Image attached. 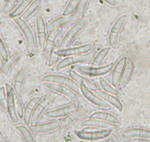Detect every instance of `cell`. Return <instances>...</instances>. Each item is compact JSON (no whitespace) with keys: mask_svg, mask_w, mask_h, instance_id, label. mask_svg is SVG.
<instances>
[{"mask_svg":"<svg viewBox=\"0 0 150 142\" xmlns=\"http://www.w3.org/2000/svg\"><path fill=\"white\" fill-rule=\"evenodd\" d=\"M89 19L88 18H81L77 22H74V24L70 27L69 30L64 35V37L62 39L59 49H65L69 47L72 44L75 39L78 37L80 32L88 24Z\"/></svg>","mask_w":150,"mask_h":142,"instance_id":"1","label":"cell"},{"mask_svg":"<svg viewBox=\"0 0 150 142\" xmlns=\"http://www.w3.org/2000/svg\"><path fill=\"white\" fill-rule=\"evenodd\" d=\"M41 82H54V83L64 85V86L68 87L71 88L73 91H74L77 95H80V96L82 95L81 91H80V86L71 77H67V76L60 74H47L41 78Z\"/></svg>","mask_w":150,"mask_h":142,"instance_id":"2","label":"cell"},{"mask_svg":"<svg viewBox=\"0 0 150 142\" xmlns=\"http://www.w3.org/2000/svg\"><path fill=\"white\" fill-rule=\"evenodd\" d=\"M127 19V16L126 14L120 16L111 27L109 36H108V42H109L110 47L113 50H116L118 48L120 33L125 26Z\"/></svg>","mask_w":150,"mask_h":142,"instance_id":"3","label":"cell"},{"mask_svg":"<svg viewBox=\"0 0 150 142\" xmlns=\"http://www.w3.org/2000/svg\"><path fill=\"white\" fill-rule=\"evenodd\" d=\"M93 130H91V127L83 129L81 131L77 133L78 138L83 141H97L105 139L110 135L112 131L107 129H100L93 127Z\"/></svg>","mask_w":150,"mask_h":142,"instance_id":"4","label":"cell"},{"mask_svg":"<svg viewBox=\"0 0 150 142\" xmlns=\"http://www.w3.org/2000/svg\"><path fill=\"white\" fill-rule=\"evenodd\" d=\"M13 20L15 22V24L18 26V28L20 29L24 39H25L27 50L29 51H32L35 48L36 42L34 33H33L30 26L27 24L26 20L23 19L21 16L16 17V18L13 19Z\"/></svg>","mask_w":150,"mask_h":142,"instance_id":"5","label":"cell"},{"mask_svg":"<svg viewBox=\"0 0 150 142\" xmlns=\"http://www.w3.org/2000/svg\"><path fill=\"white\" fill-rule=\"evenodd\" d=\"M56 98H57V94L55 93H49L44 98H41L33 111L31 118V124L34 125L37 124L42 114L44 113L46 110L54 102Z\"/></svg>","mask_w":150,"mask_h":142,"instance_id":"6","label":"cell"},{"mask_svg":"<svg viewBox=\"0 0 150 142\" xmlns=\"http://www.w3.org/2000/svg\"><path fill=\"white\" fill-rule=\"evenodd\" d=\"M93 56L88 53L82 55H74V56H69L63 58V59L60 60L57 63L56 70H61L65 69L69 66L74 65H78V64L86 63L92 61Z\"/></svg>","mask_w":150,"mask_h":142,"instance_id":"7","label":"cell"},{"mask_svg":"<svg viewBox=\"0 0 150 142\" xmlns=\"http://www.w3.org/2000/svg\"><path fill=\"white\" fill-rule=\"evenodd\" d=\"M5 88L7 92V112L12 122L18 124L19 122V117L16 110L15 96L16 93L13 87L9 84H5Z\"/></svg>","mask_w":150,"mask_h":142,"instance_id":"8","label":"cell"},{"mask_svg":"<svg viewBox=\"0 0 150 142\" xmlns=\"http://www.w3.org/2000/svg\"><path fill=\"white\" fill-rule=\"evenodd\" d=\"M95 47L94 43L89 42L81 45L76 46L73 47H67L65 49H58L57 51V54L60 57H66L69 56L74 55H82L88 53L93 50Z\"/></svg>","mask_w":150,"mask_h":142,"instance_id":"9","label":"cell"},{"mask_svg":"<svg viewBox=\"0 0 150 142\" xmlns=\"http://www.w3.org/2000/svg\"><path fill=\"white\" fill-rule=\"evenodd\" d=\"M43 86L49 90H51L52 91H54V93L61 94L64 95L67 98H69L71 101H78V97L77 93L74 91L72 90L71 88L64 85H60V84L54 83V82H42Z\"/></svg>","mask_w":150,"mask_h":142,"instance_id":"10","label":"cell"},{"mask_svg":"<svg viewBox=\"0 0 150 142\" xmlns=\"http://www.w3.org/2000/svg\"><path fill=\"white\" fill-rule=\"evenodd\" d=\"M114 66L113 63H110L108 65H105V66H99V67H87L80 66L77 67V70L80 71V73L89 76V77H98V76H103L105 75L108 74V73L112 71V68Z\"/></svg>","mask_w":150,"mask_h":142,"instance_id":"11","label":"cell"},{"mask_svg":"<svg viewBox=\"0 0 150 142\" xmlns=\"http://www.w3.org/2000/svg\"><path fill=\"white\" fill-rule=\"evenodd\" d=\"M80 91H81L82 95L93 105L99 107L100 108H104V109H108V108H111V105L108 102H107L105 100L101 98L97 94L94 93L93 91L91 90L88 89L85 86H80Z\"/></svg>","mask_w":150,"mask_h":142,"instance_id":"12","label":"cell"},{"mask_svg":"<svg viewBox=\"0 0 150 142\" xmlns=\"http://www.w3.org/2000/svg\"><path fill=\"white\" fill-rule=\"evenodd\" d=\"M79 102L77 101H71V103L68 105L64 106L63 108H57V109L51 110L50 111L44 113V115L49 118H63L71 113L74 112L78 109Z\"/></svg>","mask_w":150,"mask_h":142,"instance_id":"13","label":"cell"},{"mask_svg":"<svg viewBox=\"0 0 150 142\" xmlns=\"http://www.w3.org/2000/svg\"><path fill=\"white\" fill-rule=\"evenodd\" d=\"M36 32H37L38 43L40 49L43 50L45 45L46 39L47 37V25L44 20V16L41 14H38L35 17Z\"/></svg>","mask_w":150,"mask_h":142,"instance_id":"14","label":"cell"},{"mask_svg":"<svg viewBox=\"0 0 150 142\" xmlns=\"http://www.w3.org/2000/svg\"><path fill=\"white\" fill-rule=\"evenodd\" d=\"M61 119H55L49 122L43 123L39 124H34L29 127L32 133L35 134H44V133H51L59 129Z\"/></svg>","mask_w":150,"mask_h":142,"instance_id":"15","label":"cell"},{"mask_svg":"<svg viewBox=\"0 0 150 142\" xmlns=\"http://www.w3.org/2000/svg\"><path fill=\"white\" fill-rule=\"evenodd\" d=\"M80 126L83 127H95V128L107 129V130H110L116 133H117L118 132L116 124L108 122V121H103V120L96 119V118H88V119L84 120L81 122Z\"/></svg>","mask_w":150,"mask_h":142,"instance_id":"16","label":"cell"},{"mask_svg":"<svg viewBox=\"0 0 150 142\" xmlns=\"http://www.w3.org/2000/svg\"><path fill=\"white\" fill-rule=\"evenodd\" d=\"M129 138L150 139V130L143 128H129L125 130L121 135L120 140Z\"/></svg>","mask_w":150,"mask_h":142,"instance_id":"17","label":"cell"},{"mask_svg":"<svg viewBox=\"0 0 150 142\" xmlns=\"http://www.w3.org/2000/svg\"><path fill=\"white\" fill-rule=\"evenodd\" d=\"M61 27H57V28H54L50 30V33L47 35V39H46L45 45L43 49L44 56L47 58H49L54 46L56 45V41L58 38L59 35L61 33Z\"/></svg>","mask_w":150,"mask_h":142,"instance_id":"18","label":"cell"},{"mask_svg":"<svg viewBox=\"0 0 150 142\" xmlns=\"http://www.w3.org/2000/svg\"><path fill=\"white\" fill-rule=\"evenodd\" d=\"M86 113H87V110L86 109H77L74 111V112L71 113L70 114L67 115L66 116L63 117V118H62L61 121H60L59 130H61V131L66 130L74 121H77L79 118L83 117Z\"/></svg>","mask_w":150,"mask_h":142,"instance_id":"19","label":"cell"},{"mask_svg":"<svg viewBox=\"0 0 150 142\" xmlns=\"http://www.w3.org/2000/svg\"><path fill=\"white\" fill-rule=\"evenodd\" d=\"M30 72V70L27 67H24L20 70L16 75L13 80V89L16 94L18 97L21 98L23 95V89H24V81H25L26 76Z\"/></svg>","mask_w":150,"mask_h":142,"instance_id":"20","label":"cell"},{"mask_svg":"<svg viewBox=\"0 0 150 142\" xmlns=\"http://www.w3.org/2000/svg\"><path fill=\"white\" fill-rule=\"evenodd\" d=\"M127 59V58L126 56L122 57L116 62V64L112 68V75H111V85L115 87H118L119 81L122 77L124 68H125V64H126Z\"/></svg>","mask_w":150,"mask_h":142,"instance_id":"21","label":"cell"},{"mask_svg":"<svg viewBox=\"0 0 150 142\" xmlns=\"http://www.w3.org/2000/svg\"><path fill=\"white\" fill-rule=\"evenodd\" d=\"M80 19L78 16L76 14H71V15L64 16L62 15L61 16L57 17V19L52 21L50 24L47 25V30H52L54 28H57V27H62L63 26L66 25L71 23H74Z\"/></svg>","mask_w":150,"mask_h":142,"instance_id":"22","label":"cell"},{"mask_svg":"<svg viewBox=\"0 0 150 142\" xmlns=\"http://www.w3.org/2000/svg\"><path fill=\"white\" fill-rule=\"evenodd\" d=\"M69 76H70L75 82H77L80 86L86 87L91 90L93 92H96V91L99 90L98 85H96L94 82H91V81L89 80L87 78L81 76L80 73H78L77 72H76V71L70 70L69 71Z\"/></svg>","mask_w":150,"mask_h":142,"instance_id":"23","label":"cell"},{"mask_svg":"<svg viewBox=\"0 0 150 142\" xmlns=\"http://www.w3.org/2000/svg\"><path fill=\"white\" fill-rule=\"evenodd\" d=\"M41 99V97L40 96L33 97V98H32L31 99L27 102L26 107H24L23 121H24V124H25V125L29 126L30 124H31V118L33 113V111H34L37 104L39 102V101Z\"/></svg>","mask_w":150,"mask_h":142,"instance_id":"24","label":"cell"},{"mask_svg":"<svg viewBox=\"0 0 150 142\" xmlns=\"http://www.w3.org/2000/svg\"><path fill=\"white\" fill-rule=\"evenodd\" d=\"M22 53L20 51H16L13 53L12 54L8 56V59L5 60L3 65H2V68H1V72L2 74L5 76H8L9 75L10 72H11V69L13 67V65L18 62L21 57Z\"/></svg>","mask_w":150,"mask_h":142,"instance_id":"25","label":"cell"},{"mask_svg":"<svg viewBox=\"0 0 150 142\" xmlns=\"http://www.w3.org/2000/svg\"><path fill=\"white\" fill-rule=\"evenodd\" d=\"M134 68H135V67H134V64L132 62V61L129 59H127V62L126 64H125V68H124L122 77H121L119 85H118V88L119 89L124 87L129 82V79H131L132 74H133Z\"/></svg>","mask_w":150,"mask_h":142,"instance_id":"26","label":"cell"},{"mask_svg":"<svg viewBox=\"0 0 150 142\" xmlns=\"http://www.w3.org/2000/svg\"><path fill=\"white\" fill-rule=\"evenodd\" d=\"M96 94H97L98 95H99L101 98H103L104 100H105L107 102L109 103L111 106L116 108L119 112H122V111H123V104H122V101H121L115 95H112V94L109 93L105 92L104 90H97L96 91Z\"/></svg>","mask_w":150,"mask_h":142,"instance_id":"27","label":"cell"},{"mask_svg":"<svg viewBox=\"0 0 150 142\" xmlns=\"http://www.w3.org/2000/svg\"><path fill=\"white\" fill-rule=\"evenodd\" d=\"M89 118H96V119L103 120V121H108L114 124H119L121 123L119 117L116 116L114 114L110 113L105 111H96L90 115Z\"/></svg>","mask_w":150,"mask_h":142,"instance_id":"28","label":"cell"},{"mask_svg":"<svg viewBox=\"0 0 150 142\" xmlns=\"http://www.w3.org/2000/svg\"><path fill=\"white\" fill-rule=\"evenodd\" d=\"M110 50V47H104V48L101 49V50L96 53V56L93 58V59H92L91 63V67L101 66L102 64L103 63L104 60H105V59H106L107 56H108Z\"/></svg>","mask_w":150,"mask_h":142,"instance_id":"29","label":"cell"},{"mask_svg":"<svg viewBox=\"0 0 150 142\" xmlns=\"http://www.w3.org/2000/svg\"><path fill=\"white\" fill-rule=\"evenodd\" d=\"M34 0H21V2L15 8V9L9 14V17L11 19L21 16L25 10L30 6Z\"/></svg>","mask_w":150,"mask_h":142,"instance_id":"30","label":"cell"},{"mask_svg":"<svg viewBox=\"0 0 150 142\" xmlns=\"http://www.w3.org/2000/svg\"><path fill=\"white\" fill-rule=\"evenodd\" d=\"M99 84L100 87L105 92L109 93L112 95H119L120 93V90L118 87H115L109 83L106 79L102 76H99Z\"/></svg>","mask_w":150,"mask_h":142,"instance_id":"31","label":"cell"},{"mask_svg":"<svg viewBox=\"0 0 150 142\" xmlns=\"http://www.w3.org/2000/svg\"><path fill=\"white\" fill-rule=\"evenodd\" d=\"M40 5H41V0H34L32 2L31 5L23 13L21 17L24 20L28 19L29 18H30L38 10V8H40Z\"/></svg>","mask_w":150,"mask_h":142,"instance_id":"32","label":"cell"},{"mask_svg":"<svg viewBox=\"0 0 150 142\" xmlns=\"http://www.w3.org/2000/svg\"><path fill=\"white\" fill-rule=\"evenodd\" d=\"M16 130L21 133L24 138V141L27 142H33L35 141L34 137L33 136L32 131L30 130L29 127H27V125H18L16 127Z\"/></svg>","mask_w":150,"mask_h":142,"instance_id":"33","label":"cell"},{"mask_svg":"<svg viewBox=\"0 0 150 142\" xmlns=\"http://www.w3.org/2000/svg\"><path fill=\"white\" fill-rule=\"evenodd\" d=\"M79 2H80V0H69V2H68L67 5L63 11V15L68 16L74 14V13L76 12Z\"/></svg>","mask_w":150,"mask_h":142,"instance_id":"34","label":"cell"},{"mask_svg":"<svg viewBox=\"0 0 150 142\" xmlns=\"http://www.w3.org/2000/svg\"><path fill=\"white\" fill-rule=\"evenodd\" d=\"M18 0H5V3L2 10V15H9L17 6Z\"/></svg>","mask_w":150,"mask_h":142,"instance_id":"35","label":"cell"},{"mask_svg":"<svg viewBox=\"0 0 150 142\" xmlns=\"http://www.w3.org/2000/svg\"><path fill=\"white\" fill-rule=\"evenodd\" d=\"M89 2H90V0H80L78 7L76 10V15L80 19L84 16V14L86 13Z\"/></svg>","mask_w":150,"mask_h":142,"instance_id":"36","label":"cell"},{"mask_svg":"<svg viewBox=\"0 0 150 142\" xmlns=\"http://www.w3.org/2000/svg\"><path fill=\"white\" fill-rule=\"evenodd\" d=\"M59 49V46L57 47V45L54 46V49L52 50V51L51 54H50V56H49L48 58V66L49 67H52L54 66V65H56V64L57 63V62H58L59 60V58H60V56H58V54H57V50Z\"/></svg>","mask_w":150,"mask_h":142,"instance_id":"37","label":"cell"},{"mask_svg":"<svg viewBox=\"0 0 150 142\" xmlns=\"http://www.w3.org/2000/svg\"><path fill=\"white\" fill-rule=\"evenodd\" d=\"M15 101H16V110L17 114H18L19 118H23V116H24V104H23V103L21 102V98L18 97L16 94V96H15Z\"/></svg>","mask_w":150,"mask_h":142,"instance_id":"38","label":"cell"},{"mask_svg":"<svg viewBox=\"0 0 150 142\" xmlns=\"http://www.w3.org/2000/svg\"><path fill=\"white\" fill-rule=\"evenodd\" d=\"M0 107L7 110V92L5 87H0Z\"/></svg>","mask_w":150,"mask_h":142,"instance_id":"39","label":"cell"},{"mask_svg":"<svg viewBox=\"0 0 150 142\" xmlns=\"http://www.w3.org/2000/svg\"><path fill=\"white\" fill-rule=\"evenodd\" d=\"M0 55L2 56L4 61L6 60V59H8V56H9L8 49H7L6 45H5V42H4L3 39H2V38L1 37V36H0Z\"/></svg>","mask_w":150,"mask_h":142,"instance_id":"40","label":"cell"},{"mask_svg":"<svg viewBox=\"0 0 150 142\" xmlns=\"http://www.w3.org/2000/svg\"><path fill=\"white\" fill-rule=\"evenodd\" d=\"M107 141H109L119 142V141H120V139L119 138V136H117V133L112 132V133H110V135L107 138Z\"/></svg>","mask_w":150,"mask_h":142,"instance_id":"41","label":"cell"},{"mask_svg":"<svg viewBox=\"0 0 150 142\" xmlns=\"http://www.w3.org/2000/svg\"><path fill=\"white\" fill-rule=\"evenodd\" d=\"M105 3L108 4V5L112 7H115L116 5H118L119 2H118L117 0H103Z\"/></svg>","mask_w":150,"mask_h":142,"instance_id":"42","label":"cell"},{"mask_svg":"<svg viewBox=\"0 0 150 142\" xmlns=\"http://www.w3.org/2000/svg\"><path fill=\"white\" fill-rule=\"evenodd\" d=\"M8 141V139L6 138L5 135L2 133V132H0V142H6Z\"/></svg>","mask_w":150,"mask_h":142,"instance_id":"43","label":"cell"},{"mask_svg":"<svg viewBox=\"0 0 150 142\" xmlns=\"http://www.w3.org/2000/svg\"><path fill=\"white\" fill-rule=\"evenodd\" d=\"M3 61H4V60H3V59H2V56L0 55V70H1V68H2V65H3V63H4Z\"/></svg>","mask_w":150,"mask_h":142,"instance_id":"44","label":"cell"},{"mask_svg":"<svg viewBox=\"0 0 150 142\" xmlns=\"http://www.w3.org/2000/svg\"><path fill=\"white\" fill-rule=\"evenodd\" d=\"M2 23H3V22H2V21L1 19H0V25H2Z\"/></svg>","mask_w":150,"mask_h":142,"instance_id":"45","label":"cell"}]
</instances>
